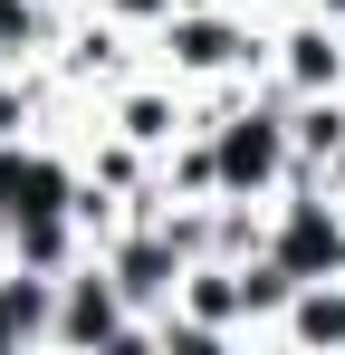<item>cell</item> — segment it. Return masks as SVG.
Returning a JSON list of instances; mask_svg holds the SVG:
<instances>
[{
    "instance_id": "cell-1",
    "label": "cell",
    "mask_w": 345,
    "mask_h": 355,
    "mask_svg": "<svg viewBox=\"0 0 345 355\" xmlns=\"http://www.w3.org/2000/svg\"><path fill=\"white\" fill-rule=\"evenodd\" d=\"M336 221H326V211H297V221H288V240H278V259L288 269H307V279H317V269H336Z\"/></svg>"
},
{
    "instance_id": "cell-2",
    "label": "cell",
    "mask_w": 345,
    "mask_h": 355,
    "mask_svg": "<svg viewBox=\"0 0 345 355\" xmlns=\"http://www.w3.org/2000/svg\"><path fill=\"white\" fill-rule=\"evenodd\" d=\"M269 154H278L269 125H240V135L221 144V173H230V182H259V173H269Z\"/></svg>"
},
{
    "instance_id": "cell-3",
    "label": "cell",
    "mask_w": 345,
    "mask_h": 355,
    "mask_svg": "<svg viewBox=\"0 0 345 355\" xmlns=\"http://www.w3.org/2000/svg\"><path fill=\"white\" fill-rule=\"evenodd\" d=\"M297 327H307V336H345V307H336V297H307V317H297Z\"/></svg>"
},
{
    "instance_id": "cell-4",
    "label": "cell",
    "mask_w": 345,
    "mask_h": 355,
    "mask_svg": "<svg viewBox=\"0 0 345 355\" xmlns=\"http://www.w3.org/2000/svg\"><path fill=\"white\" fill-rule=\"evenodd\" d=\"M106 327H115V307H106L96 288H87V297H77V336H106Z\"/></svg>"
}]
</instances>
